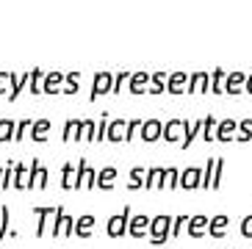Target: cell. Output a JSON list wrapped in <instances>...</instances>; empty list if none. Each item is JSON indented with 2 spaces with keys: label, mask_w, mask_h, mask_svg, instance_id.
Listing matches in <instances>:
<instances>
[{
  "label": "cell",
  "mask_w": 252,
  "mask_h": 249,
  "mask_svg": "<svg viewBox=\"0 0 252 249\" xmlns=\"http://www.w3.org/2000/svg\"><path fill=\"white\" fill-rule=\"evenodd\" d=\"M169 233H172V216H166V213L153 216V221H150V241L156 247H161V244H166Z\"/></svg>",
  "instance_id": "1"
},
{
  "label": "cell",
  "mask_w": 252,
  "mask_h": 249,
  "mask_svg": "<svg viewBox=\"0 0 252 249\" xmlns=\"http://www.w3.org/2000/svg\"><path fill=\"white\" fill-rule=\"evenodd\" d=\"M59 211H61V205H42V208H33V216H36V238H42L47 230H53V221H56Z\"/></svg>",
  "instance_id": "2"
},
{
  "label": "cell",
  "mask_w": 252,
  "mask_h": 249,
  "mask_svg": "<svg viewBox=\"0 0 252 249\" xmlns=\"http://www.w3.org/2000/svg\"><path fill=\"white\" fill-rule=\"evenodd\" d=\"M50 235H56V238H69V235H75V219L64 211V208L59 211V216H56V221H53Z\"/></svg>",
  "instance_id": "3"
},
{
  "label": "cell",
  "mask_w": 252,
  "mask_h": 249,
  "mask_svg": "<svg viewBox=\"0 0 252 249\" xmlns=\"http://www.w3.org/2000/svg\"><path fill=\"white\" fill-rule=\"evenodd\" d=\"M114 92V72H94V81H92V94L89 100H97L103 94H111Z\"/></svg>",
  "instance_id": "4"
},
{
  "label": "cell",
  "mask_w": 252,
  "mask_h": 249,
  "mask_svg": "<svg viewBox=\"0 0 252 249\" xmlns=\"http://www.w3.org/2000/svg\"><path fill=\"white\" fill-rule=\"evenodd\" d=\"M161 133H163V122L156 117H150L141 122L139 127V139L141 141H147V144H153V141H161Z\"/></svg>",
  "instance_id": "5"
},
{
  "label": "cell",
  "mask_w": 252,
  "mask_h": 249,
  "mask_svg": "<svg viewBox=\"0 0 252 249\" xmlns=\"http://www.w3.org/2000/svg\"><path fill=\"white\" fill-rule=\"evenodd\" d=\"M127 221H130V208H125L122 213L111 216V219H108V224H105L108 238H122V235L127 233Z\"/></svg>",
  "instance_id": "6"
},
{
  "label": "cell",
  "mask_w": 252,
  "mask_h": 249,
  "mask_svg": "<svg viewBox=\"0 0 252 249\" xmlns=\"http://www.w3.org/2000/svg\"><path fill=\"white\" fill-rule=\"evenodd\" d=\"M186 122L189 119H183V117H175V119H169V122H163V133H161V139L163 141H183V133H186Z\"/></svg>",
  "instance_id": "7"
},
{
  "label": "cell",
  "mask_w": 252,
  "mask_h": 249,
  "mask_svg": "<svg viewBox=\"0 0 252 249\" xmlns=\"http://www.w3.org/2000/svg\"><path fill=\"white\" fill-rule=\"evenodd\" d=\"M180 188H186V191L202 188V169H200V166H186V169H180Z\"/></svg>",
  "instance_id": "8"
},
{
  "label": "cell",
  "mask_w": 252,
  "mask_h": 249,
  "mask_svg": "<svg viewBox=\"0 0 252 249\" xmlns=\"http://www.w3.org/2000/svg\"><path fill=\"white\" fill-rule=\"evenodd\" d=\"M211 92V72H194L189 78L186 94H208Z\"/></svg>",
  "instance_id": "9"
},
{
  "label": "cell",
  "mask_w": 252,
  "mask_h": 249,
  "mask_svg": "<svg viewBox=\"0 0 252 249\" xmlns=\"http://www.w3.org/2000/svg\"><path fill=\"white\" fill-rule=\"evenodd\" d=\"M78 188H97V172L89 166V161L86 158H81L78 161Z\"/></svg>",
  "instance_id": "10"
},
{
  "label": "cell",
  "mask_w": 252,
  "mask_h": 249,
  "mask_svg": "<svg viewBox=\"0 0 252 249\" xmlns=\"http://www.w3.org/2000/svg\"><path fill=\"white\" fill-rule=\"evenodd\" d=\"M28 188H47V166L39 163V158L31 161V180H28Z\"/></svg>",
  "instance_id": "11"
},
{
  "label": "cell",
  "mask_w": 252,
  "mask_h": 249,
  "mask_svg": "<svg viewBox=\"0 0 252 249\" xmlns=\"http://www.w3.org/2000/svg\"><path fill=\"white\" fill-rule=\"evenodd\" d=\"M150 216H130V221H127V235H133V238H144V235H150Z\"/></svg>",
  "instance_id": "12"
},
{
  "label": "cell",
  "mask_w": 252,
  "mask_h": 249,
  "mask_svg": "<svg viewBox=\"0 0 252 249\" xmlns=\"http://www.w3.org/2000/svg\"><path fill=\"white\" fill-rule=\"evenodd\" d=\"M64 78H67V72H47L45 83H42V94H59V86L64 89Z\"/></svg>",
  "instance_id": "13"
},
{
  "label": "cell",
  "mask_w": 252,
  "mask_h": 249,
  "mask_svg": "<svg viewBox=\"0 0 252 249\" xmlns=\"http://www.w3.org/2000/svg\"><path fill=\"white\" fill-rule=\"evenodd\" d=\"M125 136H127V119H114V122H108V133H105L108 141L119 144V141H125Z\"/></svg>",
  "instance_id": "14"
},
{
  "label": "cell",
  "mask_w": 252,
  "mask_h": 249,
  "mask_svg": "<svg viewBox=\"0 0 252 249\" xmlns=\"http://www.w3.org/2000/svg\"><path fill=\"white\" fill-rule=\"evenodd\" d=\"M78 163H64L61 166V188H78Z\"/></svg>",
  "instance_id": "15"
},
{
  "label": "cell",
  "mask_w": 252,
  "mask_h": 249,
  "mask_svg": "<svg viewBox=\"0 0 252 249\" xmlns=\"http://www.w3.org/2000/svg\"><path fill=\"white\" fill-rule=\"evenodd\" d=\"M50 119L47 117H42V119H33V127H31V133H28V139H33V141H47V133H50Z\"/></svg>",
  "instance_id": "16"
},
{
  "label": "cell",
  "mask_w": 252,
  "mask_h": 249,
  "mask_svg": "<svg viewBox=\"0 0 252 249\" xmlns=\"http://www.w3.org/2000/svg\"><path fill=\"white\" fill-rule=\"evenodd\" d=\"M189 83V72H172L169 78H166V92L169 94H186L183 86Z\"/></svg>",
  "instance_id": "17"
},
{
  "label": "cell",
  "mask_w": 252,
  "mask_h": 249,
  "mask_svg": "<svg viewBox=\"0 0 252 249\" xmlns=\"http://www.w3.org/2000/svg\"><path fill=\"white\" fill-rule=\"evenodd\" d=\"M92 230H94V216H92V213L75 219V235H78V238H92Z\"/></svg>",
  "instance_id": "18"
},
{
  "label": "cell",
  "mask_w": 252,
  "mask_h": 249,
  "mask_svg": "<svg viewBox=\"0 0 252 249\" xmlns=\"http://www.w3.org/2000/svg\"><path fill=\"white\" fill-rule=\"evenodd\" d=\"M208 216H191V219H189V224H186V230H189V235H191V238H202V235L208 233Z\"/></svg>",
  "instance_id": "19"
},
{
  "label": "cell",
  "mask_w": 252,
  "mask_h": 249,
  "mask_svg": "<svg viewBox=\"0 0 252 249\" xmlns=\"http://www.w3.org/2000/svg\"><path fill=\"white\" fill-rule=\"evenodd\" d=\"M114 180H117V166H105V169L97 172V188L111 191L114 188Z\"/></svg>",
  "instance_id": "20"
},
{
  "label": "cell",
  "mask_w": 252,
  "mask_h": 249,
  "mask_svg": "<svg viewBox=\"0 0 252 249\" xmlns=\"http://www.w3.org/2000/svg\"><path fill=\"white\" fill-rule=\"evenodd\" d=\"M81 133H83V119H67L64 124V141H81Z\"/></svg>",
  "instance_id": "21"
},
{
  "label": "cell",
  "mask_w": 252,
  "mask_h": 249,
  "mask_svg": "<svg viewBox=\"0 0 252 249\" xmlns=\"http://www.w3.org/2000/svg\"><path fill=\"white\" fill-rule=\"evenodd\" d=\"M150 75H153V72H133V75H130V81H127L130 94H144V86L150 83Z\"/></svg>",
  "instance_id": "22"
},
{
  "label": "cell",
  "mask_w": 252,
  "mask_h": 249,
  "mask_svg": "<svg viewBox=\"0 0 252 249\" xmlns=\"http://www.w3.org/2000/svg\"><path fill=\"white\" fill-rule=\"evenodd\" d=\"M202 130V119H194V122H186V133H183V141H180V150H189L191 141L197 139V133Z\"/></svg>",
  "instance_id": "23"
},
{
  "label": "cell",
  "mask_w": 252,
  "mask_h": 249,
  "mask_svg": "<svg viewBox=\"0 0 252 249\" xmlns=\"http://www.w3.org/2000/svg\"><path fill=\"white\" fill-rule=\"evenodd\" d=\"M28 180H31V163H14V188L25 191L28 188Z\"/></svg>",
  "instance_id": "24"
},
{
  "label": "cell",
  "mask_w": 252,
  "mask_h": 249,
  "mask_svg": "<svg viewBox=\"0 0 252 249\" xmlns=\"http://www.w3.org/2000/svg\"><path fill=\"white\" fill-rule=\"evenodd\" d=\"M144 188H163V169H161V166L147 169V180H144Z\"/></svg>",
  "instance_id": "25"
},
{
  "label": "cell",
  "mask_w": 252,
  "mask_h": 249,
  "mask_svg": "<svg viewBox=\"0 0 252 249\" xmlns=\"http://www.w3.org/2000/svg\"><path fill=\"white\" fill-rule=\"evenodd\" d=\"M166 72H153L150 75V94H163L166 92Z\"/></svg>",
  "instance_id": "26"
},
{
  "label": "cell",
  "mask_w": 252,
  "mask_h": 249,
  "mask_svg": "<svg viewBox=\"0 0 252 249\" xmlns=\"http://www.w3.org/2000/svg\"><path fill=\"white\" fill-rule=\"evenodd\" d=\"M14 130H17L14 119H8V117L0 119V144H3V141H14Z\"/></svg>",
  "instance_id": "27"
},
{
  "label": "cell",
  "mask_w": 252,
  "mask_h": 249,
  "mask_svg": "<svg viewBox=\"0 0 252 249\" xmlns=\"http://www.w3.org/2000/svg\"><path fill=\"white\" fill-rule=\"evenodd\" d=\"M144 180H147V169H144V166L130 169V183H127V188H130V191L144 188Z\"/></svg>",
  "instance_id": "28"
},
{
  "label": "cell",
  "mask_w": 252,
  "mask_h": 249,
  "mask_svg": "<svg viewBox=\"0 0 252 249\" xmlns=\"http://www.w3.org/2000/svg\"><path fill=\"white\" fill-rule=\"evenodd\" d=\"M45 75H47V72H42V69H31V81H28V92H31V94H42Z\"/></svg>",
  "instance_id": "29"
},
{
  "label": "cell",
  "mask_w": 252,
  "mask_h": 249,
  "mask_svg": "<svg viewBox=\"0 0 252 249\" xmlns=\"http://www.w3.org/2000/svg\"><path fill=\"white\" fill-rule=\"evenodd\" d=\"M11 211H8V205H3L0 208V244H3V238L6 235H11Z\"/></svg>",
  "instance_id": "30"
},
{
  "label": "cell",
  "mask_w": 252,
  "mask_h": 249,
  "mask_svg": "<svg viewBox=\"0 0 252 249\" xmlns=\"http://www.w3.org/2000/svg\"><path fill=\"white\" fill-rule=\"evenodd\" d=\"M17 78H20L17 72H0V94H6V97L11 94V89H14Z\"/></svg>",
  "instance_id": "31"
},
{
  "label": "cell",
  "mask_w": 252,
  "mask_h": 249,
  "mask_svg": "<svg viewBox=\"0 0 252 249\" xmlns=\"http://www.w3.org/2000/svg\"><path fill=\"white\" fill-rule=\"evenodd\" d=\"M163 188H180V169H163Z\"/></svg>",
  "instance_id": "32"
},
{
  "label": "cell",
  "mask_w": 252,
  "mask_h": 249,
  "mask_svg": "<svg viewBox=\"0 0 252 249\" xmlns=\"http://www.w3.org/2000/svg\"><path fill=\"white\" fill-rule=\"evenodd\" d=\"M28 81H31V72H23V75H20V78H17V83H14V89H11V94H8V97H6L8 103H14L17 97L23 94V89H25V86H28Z\"/></svg>",
  "instance_id": "33"
},
{
  "label": "cell",
  "mask_w": 252,
  "mask_h": 249,
  "mask_svg": "<svg viewBox=\"0 0 252 249\" xmlns=\"http://www.w3.org/2000/svg\"><path fill=\"white\" fill-rule=\"evenodd\" d=\"M214 169H216V158H208L205 166H202V188L214 186Z\"/></svg>",
  "instance_id": "34"
},
{
  "label": "cell",
  "mask_w": 252,
  "mask_h": 249,
  "mask_svg": "<svg viewBox=\"0 0 252 249\" xmlns=\"http://www.w3.org/2000/svg\"><path fill=\"white\" fill-rule=\"evenodd\" d=\"M31 127H33V119L31 117H23L20 122H17V130H14V141H23L25 136L31 133Z\"/></svg>",
  "instance_id": "35"
},
{
  "label": "cell",
  "mask_w": 252,
  "mask_h": 249,
  "mask_svg": "<svg viewBox=\"0 0 252 249\" xmlns=\"http://www.w3.org/2000/svg\"><path fill=\"white\" fill-rule=\"evenodd\" d=\"M224 224H227V216H216V219L208 221V233L216 235V238H222V235H224Z\"/></svg>",
  "instance_id": "36"
},
{
  "label": "cell",
  "mask_w": 252,
  "mask_h": 249,
  "mask_svg": "<svg viewBox=\"0 0 252 249\" xmlns=\"http://www.w3.org/2000/svg\"><path fill=\"white\" fill-rule=\"evenodd\" d=\"M78 81H81V72H67L61 94H75V92H78Z\"/></svg>",
  "instance_id": "37"
},
{
  "label": "cell",
  "mask_w": 252,
  "mask_h": 249,
  "mask_svg": "<svg viewBox=\"0 0 252 249\" xmlns=\"http://www.w3.org/2000/svg\"><path fill=\"white\" fill-rule=\"evenodd\" d=\"M236 130V122L233 119H224L222 124H219V130H216V139L219 141H230V133Z\"/></svg>",
  "instance_id": "38"
},
{
  "label": "cell",
  "mask_w": 252,
  "mask_h": 249,
  "mask_svg": "<svg viewBox=\"0 0 252 249\" xmlns=\"http://www.w3.org/2000/svg\"><path fill=\"white\" fill-rule=\"evenodd\" d=\"M94 136H97V122H94V119H83L81 141H94Z\"/></svg>",
  "instance_id": "39"
},
{
  "label": "cell",
  "mask_w": 252,
  "mask_h": 249,
  "mask_svg": "<svg viewBox=\"0 0 252 249\" xmlns=\"http://www.w3.org/2000/svg\"><path fill=\"white\" fill-rule=\"evenodd\" d=\"M214 124H216L214 117H202V141H214L216 139L214 136Z\"/></svg>",
  "instance_id": "40"
},
{
  "label": "cell",
  "mask_w": 252,
  "mask_h": 249,
  "mask_svg": "<svg viewBox=\"0 0 252 249\" xmlns=\"http://www.w3.org/2000/svg\"><path fill=\"white\" fill-rule=\"evenodd\" d=\"M130 75H133V72H117V75H114V92H111V94H119V92H122L125 81H130Z\"/></svg>",
  "instance_id": "41"
},
{
  "label": "cell",
  "mask_w": 252,
  "mask_h": 249,
  "mask_svg": "<svg viewBox=\"0 0 252 249\" xmlns=\"http://www.w3.org/2000/svg\"><path fill=\"white\" fill-rule=\"evenodd\" d=\"M108 114H103V117L97 119V136H94V141H105V133H108Z\"/></svg>",
  "instance_id": "42"
},
{
  "label": "cell",
  "mask_w": 252,
  "mask_h": 249,
  "mask_svg": "<svg viewBox=\"0 0 252 249\" xmlns=\"http://www.w3.org/2000/svg\"><path fill=\"white\" fill-rule=\"evenodd\" d=\"M189 219H191V216H178V219L172 221V238H178V235L183 233V227L189 224Z\"/></svg>",
  "instance_id": "43"
},
{
  "label": "cell",
  "mask_w": 252,
  "mask_h": 249,
  "mask_svg": "<svg viewBox=\"0 0 252 249\" xmlns=\"http://www.w3.org/2000/svg\"><path fill=\"white\" fill-rule=\"evenodd\" d=\"M141 122H144V119H127V136H125V141H133V136H136V130H139L141 127Z\"/></svg>",
  "instance_id": "44"
},
{
  "label": "cell",
  "mask_w": 252,
  "mask_h": 249,
  "mask_svg": "<svg viewBox=\"0 0 252 249\" xmlns=\"http://www.w3.org/2000/svg\"><path fill=\"white\" fill-rule=\"evenodd\" d=\"M241 81H244V75H230V81H227V94H236L238 86H241Z\"/></svg>",
  "instance_id": "45"
},
{
  "label": "cell",
  "mask_w": 252,
  "mask_h": 249,
  "mask_svg": "<svg viewBox=\"0 0 252 249\" xmlns=\"http://www.w3.org/2000/svg\"><path fill=\"white\" fill-rule=\"evenodd\" d=\"M222 78H224V72H222V69H216V72H211V89H214L216 94H219V89H222Z\"/></svg>",
  "instance_id": "46"
},
{
  "label": "cell",
  "mask_w": 252,
  "mask_h": 249,
  "mask_svg": "<svg viewBox=\"0 0 252 249\" xmlns=\"http://www.w3.org/2000/svg\"><path fill=\"white\" fill-rule=\"evenodd\" d=\"M219 180H222V158H216V169H214V186H211V188H219Z\"/></svg>",
  "instance_id": "47"
},
{
  "label": "cell",
  "mask_w": 252,
  "mask_h": 249,
  "mask_svg": "<svg viewBox=\"0 0 252 249\" xmlns=\"http://www.w3.org/2000/svg\"><path fill=\"white\" fill-rule=\"evenodd\" d=\"M241 233H244V235H252V216H250V219H244V224H241Z\"/></svg>",
  "instance_id": "48"
},
{
  "label": "cell",
  "mask_w": 252,
  "mask_h": 249,
  "mask_svg": "<svg viewBox=\"0 0 252 249\" xmlns=\"http://www.w3.org/2000/svg\"><path fill=\"white\" fill-rule=\"evenodd\" d=\"M3 172H6V169H0V180H3Z\"/></svg>",
  "instance_id": "49"
},
{
  "label": "cell",
  "mask_w": 252,
  "mask_h": 249,
  "mask_svg": "<svg viewBox=\"0 0 252 249\" xmlns=\"http://www.w3.org/2000/svg\"><path fill=\"white\" fill-rule=\"evenodd\" d=\"M250 92H252V81H250Z\"/></svg>",
  "instance_id": "50"
}]
</instances>
